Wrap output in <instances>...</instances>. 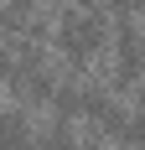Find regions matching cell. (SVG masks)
<instances>
[{
	"mask_svg": "<svg viewBox=\"0 0 145 150\" xmlns=\"http://www.w3.org/2000/svg\"><path fill=\"white\" fill-rule=\"evenodd\" d=\"M52 52L72 67H88L93 57L109 52V16L104 11H83V5H57V26H52Z\"/></svg>",
	"mask_w": 145,
	"mask_h": 150,
	"instance_id": "cell-1",
	"label": "cell"
},
{
	"mask_svg": "<svg viewBox=\"0 0 145 150\" xmlns=\"http://www.w3.org/2000/svg\"><path fill=\"white\" fill-rule=\"evenodd\" d=\"M78 135H83L78 119L47 109V119H36V129H31V145H36V150H78Z\"/></svg>",
	"mask_w": 145,
	"mask_h": 150,
	"instance_id": "cell-2",
	"label": "cell"
},
{
	"mask_svg": "<svg viewBox=\"0 0 145 150\" xmlns=\"http://www.w3.org/2000/svg\"><path fill=\"white\" fill-rule=\"evenodd\" d=\"M31 129H36V114L21 104L0 109V150H36L31 145Z\"/></svg>",
	"mask_w": 145,
	"mask_h": 150,
	"instance_id": "cell-3",
	"label": "cell"
},
{
	"mask_svg": "<svg viewBox=\"0 0 145 150\" xmlns=\"http://www.w3.org/2000/svg\"><path fill=\"white\" fill-rule=\"evenodd\" d=\"M78 129H83V135H78V150H114L99 129H93V124H78Z\"/></svg>",
	"mask_w": 145,
	"mask_h": 150,
	"instance_id": "cell-4",
	"label": "cell"
},
{
	"mask_svg": "<svg viewBox=\"0 0 145 150\" xmlns=\"http://www.w3.org/2000/svg\"><path fill=\"white\" fill-rule=\"evenodd\" d=\"M104 11H109V16H140L145 0H104Z\"/></svg>",
	"mask_w": 145,
	"mask_h": 150,
	"instance_id": "cell-5",
	"label": "cell"
},
{
	"mask_svg": "<svg viewBox=\"0 0 145 150\" xmlns=\"http://www.w3.org/2000/svg\"><path fill=\"white\" fill-rule=\"evenodd\" d=\"M72 5H83V11H104V0H72ZM109 16V11H104Z\"/></svg>",
	"mask_w": 145,
	"mask_h": 150,
	"instance_id": "cell-6",
	"label": "cell"
},
{
	"mask_svg": "<svg viewBox=\"0 0 145 150\" xmlns=\"http://www.w3.org/2000/svg\"><path fill=\"white\" fill-rule=\"evenodd\" d=\"M135 21H140V42H145V11H140V16H135Z\"/></svg>",
	"mask_w": 145,
	"mask_h": 150,
	"instance_id": "cell-7",
	"label": "cell"
},
{
	"mask_svg": "<svg viewBox=\"0 0 145 150\" xmlns=\"http://www.w3.org/2000/svg\"><path fill=\"white\" fill-rule=\"evenodd\" d=\"M5 5H36V0H5Z\"/></svg>",
	"mask_w": 145,
	"mask_h": 150,
	"instance_id": "cell-8",
	"label": "cell"
},
{
	"mask_svg": "<svg viewBox=\"0 0 145 150\" xmlns=\"http://www.w3.org/2000/svg\"><path fill=\"white\" fill-rule=\"evenodd\" d=\"M114 150H130V145H114Z\"/></svg>",
	"mask_w": 145,
	"mask_h": 150,
	"instance_id": "cell-9",
	"label": "cell"
}]
</instances>
